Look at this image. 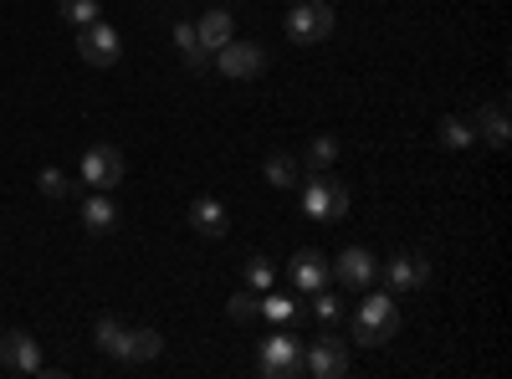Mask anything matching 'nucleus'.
Segmentation results:
<instances>
[{"label": "nucleus", "mask_w": 512, "mask_h": 379, "mask_svg": "<svg viewBox=\"0 0 512 379\" xmlns=\"http://www.w3.org/2000/svg\"><path fill=\"white\" fill-rule=\"evenodd\" d=\"M395 333H400V303L390 298V292H369V298L359 303V313H354V344L384 349Z\"/></svg>", "instance_id": "nucleus-1"}, {"label": "nucleus", "mask_w": 512, "mask_h": 379, "mask_svg": "<svg viewBox=\"0 0 512 379\" xmlns=\"http://www.w3.org/2000/svg\"><path fill=\"white\" fill-rule=\"evenodd\" d=\"M297 205H303V216L308 221H344L349 216V185L344 180H333L328 170H313L308 180H303V200H297Z\"/></svg>", "instance_id": "nucleus-2"}, {"label": "nucleus", "mask_w": 512, "mask_h": 379, "mask_svg": "<svg viewBox=\"0 0 512 379\" xmlns=\"http://www.w3.org/2000/svg\"><path fill=\"white\" fill-rule=\"evenodd\" d=\"M282 31H287L292 47H318V41L333 36V6L328 0H318V6H292L282 16Z\"/></svg>", "instance_id": "nucleus-3"}, {"label": "nucleus", "mask_w": 512, "mask_h": 379, "mask_svg": "<svg viewBox=\"0 0 512 379\" xmlns=\"http://www.w3.org/2000/svg\"><path fill=\"white\" fill-rule=\"evenodd\" d=\"M210 67H221L231 82H251V77L267 72V47H262V41H236V36H231L226 47L210 57Z\"/></svg>", "instance_id": "nucleus-4"}, {"label": "nucleus", "mask_w": 512, "mask_h": 379, "mask_svg": "<svg viewBox=\"0 0 512 379\" xmlns=\"http://www.w3.org/2000/svg\"><path fill=\"white\" fill-rule=\"evenodd\" d=\"M77 180L88 190H118L123 185V154L113 144H88V154L77 164Z\"/></svg>", "instance_id": "nucleus-5"}, {"label": "nucleus", "mask_w": 512, "mask_h": 379, "mask_svg": "<svg viewBox=\"0 0 512 379\" xmlns=\"http://www.w3.org/2000/svg\"><path fill=\"white\" fill-rule=\"evenodd\" d=\"M267 379H297L303 374V339H292V333H272L262 339V359H256Z\"/></svg>", "instance_id": "nucleus-6"}, {"label": "nucleus", "mask_w": 512, "mask_h": 379, "mask_svg": "<svg viewBox=\"0 0 512 379\" xmlns=\"http://www.w3.org/2000/svg\"><path fill=\"white\" fill-rule=\"evenodd\" d=\"M77 57L88 62V67H118V57H123V36H118L108 21L82 26V31H77Z\"/></svg>", "instance_id": "nucleus-7"}, {"label": "nucleus", "mask_w": 512, "mask_h": 379, "mask_svg": "<svg viewBox=\"0 0 512 379\" xmlns=\"http://www.w3.org/2000/svg\"><path fill=\"white\" fill-rule=\"evenodd\" d=\"M303 374H313V379H344L349 374V344L333 339V333H323L318 344H303Z\"/></svg>", "instance_id": "nucleus-8"}, {"label": "nucleus", "mask_w": 512, "mask_h": 379, "mask_svg": "<svg viewBox=\"0 0 512 379\" xmlns=\"http://www.w3.org/2000/svg\"><path fill=\"white\" fill-rule=\"evenodd\" d=\"M0 369L11 374H41V344L21 328H6L0 333Z\"/></svg>", "instance_id": "nucleus-9"}, {"label": "nucleus", "mask_w": 512, "mask_h": 379, "mask_svg": "<svg viewBox=\"0 0 512 379\" xmlns=\"http://www.w3.org/2000/svg\"><path fill=\"white\" fill-rule=\"evenodd\" d=\"M287 277H292V287L303 292V298H313V292H323V287H328L333 267H328V257H323V251L303 246V251H297V257L287 262Z\"/></svg>", "instance_id": "nucleus-10"}, {"label": "nucleus", "mask_w": 512, "mask_h": 379, "mask_svg": "<svg viewBox=\"0 0 512 379\" xmlns=\"http://www.w3.org/2000/svg\"><path fill=\"white\" fill-rule=\"evenodd\" d=\"M379 272H384V282H390L395 292H420L425 282H431V262H425L420 251H400V257H390Z\"/></svg>", "instance_id": "nucleus-11"}, {"label": "nucleus", "mask_w": 512, "mask_h": 379, "mask_svg": "<svg viewBox=\"0 0 512 379\" xmlns=\"http://www.w3.org/2000/svg\"><path fill=\"white\" fill-rule=\"evenodd\" d=\"M190 226H195V236H205V241H221V236L231 231V210H226L216 195H195V200H190Z\"/></svg>", "instance_id": "nucleus-12"}, {"label": "nucleus", "mask_w": 512, "mask_h": 379, "mask_svg": "<svg viewBox=\"0 0 512 379\" xmlns=\"http://www.w3.org/2000/svg\"><path fill=\"white\" fill-rule=\"evenodd\" d=\"M333 277L344 282V287H354V292H359V287H369V282L379 277V262H374V251H364V246H349L344 257L333 262Z\"/></svg>", "instance_id": "nucleus-13"}, {"label": "nucleus", "mask_w": 512, "mask_h": 379, "mask_svg": "<svg viewBox=\"0 0 512 379\" xmlns=\"http://www.w3.org/2000/svg\"><path fill=\"white\" fill-rule=\"evenodd\" d=\"M472 129H477V139H482L487 149H507V139H512V129H507V103H482V108L472 113Z\"/></svg>", "instance_id": "nucleus-14"}, {"label": "nucleus", "mask_w": 512, "mask_h": 379, "mask_svg": "<svg viewBox=\"0 0 512 379\" xmlns=\"http://www.w3.org/2000/svg\"><path fill=\"white\" fill-rule=\"evenodd\" d=\"M195 36H200V47H205L210 57H216V52L226 47V41L236 36V21H231V11H226V6H216V11H205V16L195 21Z\"/></svg>", "instance_id": "nucleus-15"}, {"label": "nucleus", "mask_w": 512, "mask_h": 379, "mask_svg": "<svg viewBox=\"0 0 512 379\" xmlns=\"http://www.w3.org/2000/svg\"><path fill=\"white\" fill-rule=\"evenodd\" d=\"M77 216H82V226H88L93 236H103V231H113V226H118V205H113V195H108V190H93L88 200H82Z\"/></svg>", "instance_id": "nucleus-16"}, {"label": "nucleus", "mask_w": 512, "mask_h": 379, "mask_svg": "<svg viewBox=\"0 0 512 379\" xmlns=\"http://www.w3.org/2000/svg\"><path fill=\"white\" fill-rule=\"evenodd\" d=\"M436 139H441V149L461 154V149H472V144H477V129H472V118H461V113H446V118L436 123Z\"/></svg>", "instance_id": "nucleus-17"}, {"label": "nucleus", "mask_w": 512, "mask_h": 379, "mask_svg": "<svg viewBox=\"0 0 512 379\" xmlns=\"http://www.w3.org/2000/svg\"><path fill=\"white\" fill-rule=\"evenodd\" d=\"M93 344H98L103 354L123 359V354H128V323H123V318H113V313H103V318L93 323Z\"/></svg>", "instance_id": "nucleus-18"}, {"label": "nucleus", "mask_w": 512, "mask_h": 379, "mask_svg": "<svg viewBox=\"0 0 512 379\" xmlns=\"http://www.w3.org/2000/svg\"><path fill=\"white\" fill-rule=\"evenodd\" d=\"M175 47H180V57H185V67H190V72H205V67H210V52L200 47L195 21H175Z\"/></svg>", "instance_id": "nucleus-19"}, {"label": "nucleus", "mask_w": 512, "mask_h": 379, "mask_svg": "<svg viewBox=\"0 0 512 379\" xmlns=\"http://www.w3.org/2000/svg\"><path fill=\"white\" fill-rule=\"evenodd\" d=\"M159 349H164L159 328H128V354H123V364H149V359H159Z\"/></svg>", "instance_id": "nucleus-20"}, {"label": "nucleus", "mask_w": 512, "mask_h": 379, "mask_svg": "<svg viewBox=\"0 0 512 379\" xmlns=\"http://www.w3.org/2000/svg\"><path fill=\"white\" fill-rule=\"evenodd\" d=\"M262 175H267V185H277V190H292L297 180H303V175H297V159L282 154V149H272V154L262 159Z\"/></svg>", "instance_id": "nucleus-21"}, {"label": "nucleus", "mask_w": 512, "mask_h": 379, "mask_svg": "<svg viewBox=\"0 0 512 379\" xmlns=\"http://www.w3.org/2000/svg\"><path fill=\"white\" fill-rule=\"evenodd\" d=\"M226 318H231V323H251V318H262V292H251V287L231 292V303H226Z\"/></svg>", "instance_id": "nucleus-22"}, {"label": "nucleus", "mask_w": 512, "mask_h": 379, "mask_svg": "<svg viewBox=\"0 0 512 379\" xmlns=\"http://www.w3.org/2000/svg\"><path fill=\"white\" fill-rule=\"evenodd\" d=\"M57 11H62V16L82 31V26H93V21L103 16V0H57Z\"/></svg>", "instance_id": "nucleus-23"}, {"label": "nucleus", "mask_w": 512, "mask_h": 379, "mask_svg": "<svg viewBox=\"0 0 512 379\" xmlns=\"http://www.w3.org/2000/svg\"><path fill=\"white\" fill-rule=\"evenodd\" d=\"M262 318H272V323H292V318H297V303L287 298V292L267 287V292H262Z\"/></svg>", "instance_id": "nucleus-24"}, {"label": "nucleus", "mask_w": 512, "mask_h": 379, "mask_svg": "<svg viewBox=\"0 0 512 379\" xmlns=\"http://www.w3.org/2000/svg\"><path fill=\"white\" fill-rule=\"evenodd\" d=\"M246 287H251V292L277 287V267H272L267 257H246Z\"/></svg>", "instance_id": "nucleus-25"}, {"label": "nucleus", "mask_w": 512, "mask_h": 379, "mask_svg": "<svg viewBox=\"0 0 512 379\" xmlns=\"http://www.w3.org/2000/svg\"><path fill=\"white\" fill-rule=\"evenodd\" d=\"M333 159H338V139L333 134H318L308 144V170H333Z\"/></svg>", "instance_id": "nucleus-26"}, {"label": "nucleus", "mask_w": 512, "mask_h": 379, "mask_svg": "<svg viewBox=\"0 0 512 379\" xmlns=\"http://www.w3.org/2000/svg\"><path fill=\"white\" fill-rule=\"evenodd\" d=\"M36 185H41V195H52V200H62L67 190H72V180H67V170H57V164H47V170L36 175Z\"/></svg>", "instance_id": "nucleus-27"}, {"label": "nucleus", "mask_w": 512, "mask_h": 379, "mask_svg": "<svg viewBox=\"0 0 512 379\" xmlns=\"http://www.w3.org/2000/svg\"><path fill=\"white\" fill-rule=\"evenodd\" d=\"M313 313H318V323H338L344 318V298H333V292H313Z\"/></svg>", "instance_id": "nucleus-28"}]
</instances>
